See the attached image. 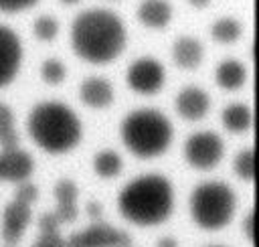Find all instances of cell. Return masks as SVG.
I'll use <instances>...</instances> for the list:
<instances>
[{"label":"cell","instance_id":"cell-35","mask_svg":"<svg viewBox=\"0 0 259 247\" xmlns=\"http://www.w3.org/2000/svg\"><path fill=\"white\" fill-rule=\"evenodd\" d=\"M212 247H219V245H212Z\"/></svg>","mask_w":259,"mask_h":247},{"label":"cell","instance_id":"cell-12","mask_svg":"<svg viewBox=\"0 0 259 247\" xmlns=\"http://www.w3.org/2000/svg\"><path fill=\"white\" fill-rule=\"evenodd\" d=\"M174 105H176V111H178V115L182 119H186V121H198V119H202L208 113V109H210V97L206 95L204 89L190 85V87H184L176 95Z\"/></svg>","mask_w":259,"mask_h":247},{"label":"cell","instance_id":"cell-3","mask_svg":"<svg viewBox=\"0 0 259 247\" xmlns=\"http://www.w3.org/2000/svg\"><path fill=\"white\" fill-rule=\"evenodd\" d=\"M26 128L34 144L49 154H65L73 150L83 136V126L77 113L61 101H42L34 105L28 113Z\"/></svg>","mask_w":259,"mask_h":247},{"label":"cell","instance_id":"cell-1","mask_svg":"<svg viewBox=\"0 0 259 247\" xmlns=\"http://www.w3.org/2000/svg\"><path fill=\"white\" fill-rule=\"evenodd\" d=\"M125 26L107 8L83 10L71 24V47L77 57L91 65H105L125 49Z\"/></svg>","mask_w":259,"mask_h":247},{"label":"cell","instance_id":"cell-30","mask_svg":"<svg viewBox=\"0 0 259 247\" xmlns=\"http://www.w3.org/2000/svg\"><path fill=\"white\" fill-rule=\"evenodd\" d=\"M87 213H89V217L93 221H99V217H101V204L99 202H89L87 204Z\"/></svg>","mask_w":259,"mask_h":247},{"label":"cell","instance_id":"cell-14","mask_svg":"<svg viewBox=\"0 0 259 247\" xmlns=\"http://www.w3.org/2000/svg\"><path fill=\"white\" fill-rule=\"evenodd\" d=\"M77 196H79V188L73 180L69 178H61L55 184V198H57V217L61 223H73L79 215L77 209Z\"/></svg>","mask_w":259,"mask_h":247},{"label":"cell","instance_id":"cell-24","mask_svg":"<svg viewBox=\"0 0 259 247\" xmlns=\"http://www.w3.org/2000/svg\"><path fill=\"white\" fill-rule=\"evenodd\" d=\"M32 30H34V36H36L38 40L49 43V40H53V38L59 34V22H57V18L45 14V16H38V18L34 20Z\"/></svg>","mask_w":259,"mask_h":247},{"label":"cell","instance_id":"cell-21","mask_svg":"<svg viewBox=\"0 0 259 247\" xmlns=\"http://www.w3.org/2000/svg\"><path fill=\"white\" fill-rule=\"evenodd\" d=\"M0 146L2 150L18 146V130L14 126L12 109L2 101H0Z\"/></svg>","mask_w":259,"mask_h":247},{"label":"cell","instance_id":"cell-8","mask_svg":"<svg viewBox=\"0 0 259 247\" xmlns=\"http://www.w3.org/2000/svg\"><path fill=\"white\" fill-rule=\"evenodd\" d=\"M127 85L140 93V95H154L164 87L166 81V71L162 67L160 61L152 59V57H142L136 59L125 75Z\"/></svg>","mask_w":259,"mask_h":247},{"label":"cell","instance_id":"cell-19","mask_svg":"<svg viewBox=\"0 0 259 247\" xmlns=\"http://www.w3.org/2000/svg\"><path fill=\"white\" fill-rule=\"evenodd\" d=\"M121 168H123V162L115 150H101L93 158V170L101 178H113L121 172Z\"/></svg>","mask_w":259,"mask_h":247},{"label":"cell","instance_id":"cell-15","mask_svg":"<svg viewBox=\"0 0 259 247\" xmlns=\"http://www.w3.org/2000/svg\"><path fill=\"white\" fill-rule=\"evenodd\" d=\"M202 57H204L202 43L194 36H180L172 45V61L180 69H186V71L196 69L202 63Z\"/></svg>","mask_w":259,"mask_h":247},{"label":"cell","instance_id":"cell-6","mask_svg":"<svg viewBox=\"0 0 259 247\" xmlns=\"http://www.w3.org/2000/svg\"><path fill=\"white\" fill-rule=\"evenodd\" d=\"M225 154V144L214 132H196L184 144V158L196 170L214 168Z\"/></svg>","mask_w":259,"mask_h":247},{"label":"cell","instance_id":"cell-23","mask_svg":"<svg viewBox=\"0 0 259 247\" xmlns=\"http://www.w3.org/2000/svg\"><path fill=\"white\" fill-rule=\"evenodd\" d=\"M40 77L49 85H59L67 77V67L59 59H47L40 65Z\"/></svg>","mask_w":259,"mask_h":247},{"label":"cell","instance_id":"cell-33","mask_svg":"<svg viewBox=\"0 0 259 247\" xmlns=\"http://www.w3.org/2000/svg\"><path fill=\"white\" fill-rule=\"evenodd\" d=\"M61 2H63V4H69V6H71V4H77L79 0H61Z\"/></svg>","mask_w":259,"mask_h":247},{"label":"cell","instance_id":"cell-20","mask_svg":"<svg viewBox=\"0 0 259 247\" xmlns=\"http://www.w3.org/2000/svg\"><path fill=\"white\" fill-rule=\"evenodd\" d=\"M241 32H243L241 22L235 20V18H229V16L219 18V20L210 26V36H212L217 43H221V45H231V43H235V40L241 36Z\"/></svg>","mask_w":259,"mask_h":247},{"label":"cell","instance_id":"cell-4","mask_svg":"<svg viewBox=\"0 0 259 247\" xmlns=\"http://www.w3.org/2000/svg\"><path fill=\"white\" fill-rule=\"evenodd\" d=\"M123 146L138 158H156L172 144V124L158 109H136L119 128Z\"/></svg>","mask_w":259,"mask_h":247},{"label":"cell","instance_id":"cell-29","mask_svg":"<svg viewBox=\"0 0 259 247\" xmlns=\"http://www.w3.org/2000/svg\"><path fill=\"white\" fill-rule=\"evenodd\" d=\"M253 219H255V213L249 211V213L245 215L243 223H241V229H243V235H245L247 241H253Z\"/></svg>","mask_w":259,"mask_h":247},{"label":"cell","instance_id":"cell-11","mask_svg":"<svg viewBox=\"0 0 259 247\" xmlns=\"http://www.w3.org/2000/svg\"><path fill=\"white\" fill-rule=\"evenodd\" d=\"M32 221V209L26 202L20 200H12L10 204H6L4 215H2V239L6 245H16L26 227Z\"/></svg>","mask_w":259,"mask_h":247},{"label":"cell","instance_id":"cell-28","mask_svg":"<svg viewBox=\"0 0 259 247\" xmlns=\"http://www.w3.org/2000/svg\"><path fill=\"white\" fill-rule=\"evenodd\" d=\"M32 247H67V241L59 233H40V239Z\"/></svg>","mask_w":259,"mask_h":247},{"label":"cell","instance_id":"cell-9","mask_svg":"<svg viewBox=\"0 0 259 247\" xmlns=\"http://www.w3.org/2000/svg\"><path fill=\"white\" fill-rule=\"evenodd\" d=\"M22 65V43L18 34L0 24V87H6L14 81Z\"/></svg>","mask_w":259,"mask_h":247},{"label":"cell","instance_id":"cell-18","mask_svg":"<svg viewBox=\"0 0 259 247\" xmlns=\"http://www.w3.org/2000/svg\"><path fill=\"white\" fill-rule=\"evenodd\" d=\"M223 126L231 132V134H243L251 128L253 124V113L249 109V105L245 103H231L223 109L221 113Z\"/></svg>","mask_w":259,"mask_h":247},{"label":"cell","instance_id":"cell-25","mask_svg":"<svg viewBox=\"0 0 259 247\" xmlns=\"http://www.w3.org/2000/svg\"><path fill=\"white\" fill-rule=\"evenodd\" d=\"M20 186L16 188V194H14V200H20V202H26V204H32L36 198H38V188L30 182H18Z\"/></svg>","mask_w":259,"mask_h":247},{"label":"cell","instance_id":"cell-7","mask_svg":"<svg viewBox=\"0 0 259 247\" xmlns=\"http://www.w3.org/2000/svg\"><path fill=\"white\" fill-rule=\"evenodd\" d=\"M67 247H132V237L125 231L95 221L87 229L73 233L67 239Z\"/></svg>","mask_w":259,"mask_h":247},{"label":"cell","instance_id":"cell-10","mask_svg":"<svg viewBox=\"0 0 259 247\" xmlns=\"http://www.w3.org/2000/svg\"><path fill=\"white\" fill-rule=\"evenodd\" d=\"M34 170V160L28 152L8 148L0 152V182H24Z\"/></svg>","mask_w":259,"mask_h":247},{"label":"cell","instance_id":"cell-27","mask_svg":"<svg viewBox=\"0 0 259 247\" xmlns=\"http://www.w3.org/2000/svg\"><path fill=\"white\" fill-rule=\"evenodd\" d=\"M36 2L38 0H0V12H22Z\"/></svg>","mask_w":259,"mask_h":247},{"label":"cell","instance_id":"cell-17","mask_svg":"<svg viewBox=\"0 0 259 247\" xmlns=\"http://www.w3.org/2000/svg\"><path fill=\"white\" fill-rule=\"evenodd\" d=\"M214 81L221 89L227 91H235L239 87L245 85L247 81V69L243 63L235 61V59H227L223 63H219L217 71H214Z\"/></svg>","mask_w":259,"mask_h":247},{"label":"cell","instance_id":"cell-13","mask_svg":"<svg viewBox=\"0 0 259 247\" xmlns=\"http://www.w3.org/2000/svg\"><path fill=\"white\" fill-rule=\"evenodd\" d=\"M79 97L91 109H105L113 103V85L103 77H87L79 85Z\"/></svg>","mask_w":259,"mask_h":247},{"label":"cell","instance_id":"cell-2","mask_svg":"<svg viewBox=\"0 0 259 247\" xmlns=\"http://www.w3.org/2000/svg\"><path fill=\"white\" fill-rule=\"evenodd\" d=\"M119 215L138 225L154 227L164 223L174 209V190L166 176L144 174L130 180L117 196Z\"/></svg>","mask_w":259,"mask_h":247},{"label":"cell","instance_id":"cell-22","mask_svg":"<svg viewBox=\"0 0 259 247\" xmlns=\"http://www.w3.org/2000/svg\"><path fill=\"white\" fill-rule=\"evenodd\" d=\"M233 170L241 180H253L255 176V162H253V150H241L233 160Z\"/></svg>","mask_w":259,"mask_h":247},{"label":"cell","instance_id":"cell-32","mask_svg":"<svg viewBox=\"0 0 259 247\" xmlns=\"http://www.w3.org/2000/svg\"><path fill=\"white\" fill-rule=\"evenodd\" d=\"M188 4L194 6V8H204V6L210 4V0H188Z\"/></svg>","mask_w":259,"mask_h":247},{"label":"cell","instance_id":"cell-31","mask_svg":"<svg viewBox=\"0 0 259 247\" xmlns=\"http://www.w3.org/2000/svg\"><path fill=\"white\" fill-rule=\"evenodd\" d=\"M156 247H180V245H178V241H176L174 237H162V239L156 243Z\"/></svg>","mask_w":259,"mask_h":247},{"label":"cell","instance_id":"cell-16","mask_svg":"<svg viewBox=\"0 0 259 247\" xmlns=\"http://www.w3.org/2000/svg\"><path fill=\"white\" fill-rule=\"evenodd\" d=\"M138 20L148 28H164L172 20V6L168 0H142Z\"/></svg>","mask_w":259,"mask_h":247},{"label":"cell","instance_id":"cell-34","mask_svg":"<svg viewBox=\"0 0 259 247\" xmlns=\"http://www.w3.org/2000/svg\"><path fill=\"white\" fill-rule=\"evenodd\" d=\"M6 247H16V245H6Z\"/></svg>","mask_w":259,"mask_h":247},{"label":"cell","instance_id":"cell-26","mask_svg":"<svg viewBox=\"0 0 259 247\" xmlns=\"http://www.w3.org/2000/svg\"><path fill=\"white\" fill-rule=\"evenodd\" d=\"M59 225H61V221H59L57 213H45L38 219V231L40 233H59Z\"/></svg>","mask_w":259,"mask_h":247},{"label":"cell","instance_id":"cell-5","mask_svg":"<svg viewBox=\"0 0 259 247\" xmlns=\"http://www.w3.org/2000/svg\"><path fill=\"white\" fill-rule=\"evenodd\" d=\"M237 207L233 188L219 180L198 184L190 194V215L200 229L219 231L231 223Z\"/></svg>","mask_w":259,"mask_h":247}]
</instances>
